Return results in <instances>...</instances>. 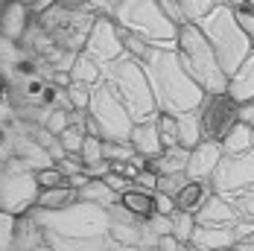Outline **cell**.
I'll list each match as a JSON object with an SVG mask.
<instances>
[{"label":"cell","mask_w":254,"mask_h":251,"mask_svg":"<svg viewBox=\"0 0 254 251\" xmlns=\"http://www.w3.org/2000/svg\"><path fill=\"white\" fill-rule=\"evenodd\" d=\"M155 207H158V216H173V213H176V201H173V196L158 193V190H155Z\"/></svg>","instance_id":"32"},{"label":"cell","mask_w":254,"mask_h":251,"mask_svg":"<svg viewBox=\"0 0 254 251\" xmlns=\"http://www.w3.org/2000/svg\"><path fill=\"white\" fill-rule=\"evenodd\" d=\"M143 67L152 85L155 102H158V114H187V111H199L204 100V91L196 85V79L184 70L181 59L176 50H164L152 47L149 56L143 59Z\"/></svg>","instance_id":"1"},{"label":"cell","mask_w":254,"mask_h":251,"mask_svg":"<svg viewBox=\"0 0 254 251\" xmlns=\"http://www.w3.org/2000/svg\"><path fill=\"white\" fill-rule=\"evenodd\" d=\"M178 251H202V249L193 246V243H178Z\"/></svg>","instance_id":"37"},{"label":"cell","mask_w":254,"mask_h":251,"mask_svg":"<svg viewBox=\"0 0 254 251\" xmlns=\"http://www.w3.org/2000/svg\"><path fill=\"white\" fill-rule=\"evenodd\" d=\"M228 199H231V204H234V210L240 213V219L254 222V187L243 190V193H234V196H228Z\"/></svg>","instance_id":"27"},{"label":"cell","mask_w":254,"mask_h":251,"mask_svg":"<svg viewBox=\"0 0 254 251\" xmlns=\"http://www.w3.org/2000/svg\"><path fill=\"white\" fill-rule=\"evenodd\" d=\"M102 146H105V140H102V137H97V134H85L82 149H79L82 164H85V167H97V164H102V161H105Z\"/></svg>","instance_id":"24"},{"label":"cell","mask_w":254,"mask_h":251,"mask_svg":"<svg viewBox=\"0 0 254 251\" xmlns=\"http://www.w3.org/2000/svg\"><path fill=\"white\" fill-rule=\"evenodd\" d=\"M222 161V146L213 143V140H202L196 149H190V158H187V178L193 181H210V176L216 173Z\"/></svg>","instance_id":"10"},{"label":"cell","mask_w":254,"mask_h":251,"mask_svg":"<svg viewBox=\"0 0 254 251\" xmlns=\"http://www.w3.org/2000/svg\"><path fill=\"white\" fill-rule=\"evenodd\" d=\"M178 6H181L184 18H187L190 24H202L219 3H216V0H178Z\"/></svg>","instance_id":"23"},{"label":"cell","mask_w":254,"mask_h":251,"mask_svg":"<svg viewBox=\"0 0 254 251\" xmlns=\"http://www.w3.org/2000/svg\"><path fill=\"white\" fill-rule=\"evenodd\" d=\"M196 222H199V225L234 228L240 222V213L234 210V204H231L228 196H216V193H213V196L207 199V204L196 213Z\"/></svg>","instance_id":"12"},{"label":"cell","mask_w":254,"mask_h":251,"mask_svg":"<svg viewBox=\"0 0 254 251\" xmlns=\"http://www.w3.org/2000/svg\"><path fill=\"white\" fill-rule=\"evenodd\" d=\"M193 246H199L202 251H222V249H234L237 246V234L234 228H216V225H199L193 231Z\"/></svg>","instance_id":"15"},{"label":"cell","mask_w":254,"mask_h":251,"mask_svg":"<svg viewBox=\"0 0 254 251\" xmlns=\"http://www.w3.org/2000/svg\"><path fill=\"white\" fill-rule=\"evenodd\" d=\"M199 26L228 76L254 53L252 38L240 29V24L234 21V9H228V6H216Z\"/></svg>","instance_id":"5"},{"label":"cell","mask_w":254,"mask_h":251,"mask_svg":"<svg viewBox=\"0 0 254 251\" xmlns=\"http://www.w3.org/2000/svg\"><path fill=\"white\" fill-rule=\"evenodd\" d=\"M237 117H240V123H246V126H252L254 128V100L252 102H240Z\"/></svg>","instance_id":"33"},{"label":"cell","mask_w":254,"mask_h":251,"mask_svg":"<svg viewBox=\"0 0 254 251\" xmlns=\"http://www.w3.org/2000/svg\"><path fill=\"white\" fill-rule=\"evenodd\" d=\"M187 158H190V149L170 146V149L161 152L158 158H152L149 167H152V173H158V176H173V173H184L187 170Z\"/></svg>","instance_id":"18"},{"label":"cell","mask_w":254,"mask_h":251,"mask_svg":"<svg viewBox=\"0 0 254 251\" xmlns=\"http://www.w3.org/2000/svg\"><path fill=\"white\" fill-rule=\"evenodd\" d=\"M114 21L123 32H134L146 38L152 47L176 50L178 26L164 15L158 0H120L114 9Z\"/></svg>","instance_id":"4"},{"label":"cell","mask_w":254,"mask_h":251,"mask_svg":"<svg viewBox=\"0 0 254 251\" xmlns=\"http://www.w3.org/2000/svg\"><path fill=\"white\" fill-rule=\"evenodd\" d=\"M102 82L120 97V102L126 105V111L131 114L134 123L143 120H155L158 117V102H155L152 85L140 59L131 56H120L117 62L102 67Z\"/></svg>","instance_id":"2"},{"label":"cell","mask_w":254,"mask_h":251,"mask_svg":"<svg viewBox=\"0 0 254 251\" xmlns=\"http://www.w3.org/2000/svg\"><path fill=\"white\" fill-rule=\"evenodd\" d=\"M176 53L184 70L196 79V85L204 94H222L228 88V73L222 70V64H219V59H216V53L210 47V41L204 38L199 24L178 26Z\"/></svg>","instance_id":"3"},{"label":"cell","mask_w":254,"mask_h":251,"mask_svg":"<svg viewBox=\"0 0 254 251\" xmlns=\"http://www.w3.org/2000/svg\"><path fill=\"white\" fill-rule=\"evenodd\" d=\"M210 187L216 196H234L254 187V152L222 155L216 173L210 176Z\"/></svg>","instance_id":"8"},{"label":"cell","mask_w":254,"mask_h":251,"mask_svg":"<svg viewBox=\"0 0 254 251\" xmlns=\"http://www.w3.org/2000/svg\"><path fill=\"white\" fill-rule=\"evenodd\" d=\"M88 114L97 120L102 140H128V131H131L134 120H131V114L126 111V105L120 102V97L105 82H97L91 88Z\"/></svg>","instance_id":"6"},{"label":"cell","mask_w":254,"mask_h":251,"mask_svg":"<svg viewBox=\"0 0 254 251\" xmlns=\"http://www.w3.org/2000/svg\"><path fill=\"white\" fill-rule=\"evenodd\" d=\"M222 251H234V249H222Z\"/></svg>","instance_id":"39"},{"label":"cell","mask_w":254,"mask_h":251,"mask_svg":"<svg viewBox=\"0 0 254 251\" xmlns=\"http://www.w3.org/2000/svg\"><path fill=\"white\" fill-rule=\"evenodd\" d=\"M158 6L164 9V15L173 21L176 26H184V24H190L187 18H184V12H181V6H178V0H158Z\"/></svg>","instance_id":"31"},{"label":"cell","mask_w":254,"mask_h":251,"mask_svg":"<svg viewBox=\"0 0 254 251\" xmlns=\"http://www.w3.org/2000/svg\"><path fill=\"white\" fill-rule=\"evenodd\" d=\"M190 178H187V173H173V176H158V193H167V196H176L178 190L187 184Z\"/></svg>","instance_id":"29"},{"label":"cell","mask_w":254,"mask_h":251,"mask_svg":"<svg viewBox=\"0 0 254 251\" xmlns=\"http://www.w3.org/2000/svg\"><path fill=\"white\" fill-rule=\"evenodd\" d=\"M234 102H252L254 100V53L228 76V88H225Z\"/></svg>","instance_id":"16"},{"label":"cell","mask_w":254,"mask_h":251,"mask_svg":"<svg viewBox=\"0 0 254 251\" xmlns=\"http://www.w3.org/2000/svg\"><path fill=\"white\" fill-rule=\"evenodd\" d=\"M210 196H213L210 181H193V178H190V181H187V184H184V187L176 193V196H173V201H176V210L196 216L204 204H207V199H210Z\"/></svg>","instance_id":"14"},{"label":"cell","mask_w":254,"mask_h":251,"mask_svg":"<svg viewBox=\"0 0 254 251\" xmlns=\"http://www.w3.org/2000/svg\"><path fill=\"white\" fill-rule=\"evenodd\" d=\"M128 143L131 149L137 152L140 158L152 161L164 152V143H161V134H158V123L155 120H143V123H134L131 131H128Z\"/></svg>","instance_id":"13"},{"label":"cell","mask_w":254,"mask_h":251,"mask_svg":"<svg viewBox=\"0 0 254 251\" xmlns=\"http://www.w3.org/2000/svg\"><path fill=\"white\" fill-rule=\"evenodd\" d=\"M222 155H243V152H254V128L246 123H237L228 134L219 140Z\"/></svg>","instance_id":"19"},{"label":"cell","mask_w":254,"mask_h":251,"mask_svg":"<svg viewBox=\"0 0 254 251\" xmlns=\"http://www.w3.org/2000/svg\"><path fill=\"white\" fill-rule=\"evenodd\" d=\"M155 249L158 251H178V240L173 234H167V237H161V240L155 243Z\"/></svg>","instance_id":"34"},{"label":"cell","mask_w":254,"mask_h":251,"mask_svg":"<svg viewBox=\"0 0 254 251\" xmlns=\"http://www.w3.org/2000/svg\"><path fill=\"white\" fill-rule=\"evenodd\" d=\"M155 123H158V134H161V143H164V149H170V146H178V117L176 114H158L155 117Z\"/></svg>","instance_id":"25"},{"label":"cell","mask_w":254,"mask_h":251,"mask_svg":"<svg viewBox=\"0 0 254 251\" xmlns=\"http://www.w3.org/2000/svg\"><path fill=\"white\" fill-rule=\"evenodd\" d=\"M79 199L111 207V204H117V193L105 184V178H88V181L79 187Z\"/></svg>","instance_id":"21"},{"label":"cell","mask_w":254,"mask_h":251,"mask_svg":"<svg viewBox=\"0 0 254 251\" xmlns=\"http://www.w3.org/2000/svg\"><path fill=\"white\" fill-rule=\"evenodd\" d=\"M35 184H38V190H50L59 184H67V178L59 167H41V170H35Z\"/></svg>","instance_id":"28"},{"label":"cell","mask_w":254,"mask_h":251,"mask_svg":"<svg viewBox=\"0 0 254 251\" xmlns=\"http://www.w3.org/2000/svg\"><path fill=\"white\" fill-rule=\"evenodd\" d=\"M85 56H91L94 62H100L102 67L111 64V62H117L120 56H126L120 26L111 24L108 18H94V24L88 29V38H85Z\"/></svg>","instance_id":"9"},{"label":"cell","mask_w":254,"mask_h":251,"mask_svg":"<svg viewBox=\"0 0 254 251\" xmlns=\"http://www.w3.org/2000/svg\"><path fill=\"white\" fill-rule=\"evenodd\" d=\"M234 251H254V234H249V237H243L237 246H234Z\"/></svg>","instance_id":"35"},{"label":"cell","mask_w":254,"mask_h":251,"mask_svg":"<svg viewBox=\"0 0 254 251\" xmlns=\"http://www.w3.org/2000/svg\"><path fill=\"white\" fill-rule=\"evenodd\" d=\"M70 79L73 82H85V85H97V82H102V64L82 53L73 62V67H70Z\"/></svg>","instance_id":"22"},{"label":"cell","mask_w":254,"mask_h":251,"mask_svg":"<svg viewBox=\"0 0 254 251\" xmlns=\"http://www.w3.org/2000/svg\"><path fill=\"white\" fill-rule=\"evenodd\" d=\"M117 207L131 216L134 222H149L152 216H158V207H155V190H143L137 184H131L128 190H123L117 196Z\"/></svg>","instance_id":"11"},{"label":"cell","mask_w":254,"mask_h":251,"mask_svg":"<svg viewBox=\"0 0 254 251\" xmlns=\"http://www.w3.org/2000/svg\"><path fill=\"white\" fill-rule=\"evenodd\" d=\"M219 6H228V9H237V6H243L246 0H216Z\"/></svg>","instance_id":"36"},{"label":"cell","mask_w":254,"mask_h":251,"mask_svg":"<svg viewBox=\"0 0 254 251\" xmlns=\"http://www.w3.org/2000/svg\"><path fill=\"white\" fill-rule=\"evenodd\" d=\"M170 219H173V237H176L178 243H190L193 240V231H196V216L176 210Z\"/></svg>","instance_id":"26"},{"label":"cell","mask_w":254,"mask_h":251,"mask_svg":"<svg viewBox=\"0 0 254 251\" xmlns=\"http://www.w3.org/2000/svg\"><path fill=\"white\" fill-rule=\"evenodd\" d=\"M237 111H240V102H234L225 91L222 94H204L202 105L196 111L199 114V126H202V140L219 143L231 128L240 123Z\"/></svg>","instance_id":"7"},{"label":"cell","mask_w":254,"mask_h":251,"mask_svg":"<svg viewBox=\"0 0 254 251\" xmlns=\"http://www.w3.org/2000/svg\"><path fill=\"white\" fill-rule=\"evenodd\" d=\"M199 143H202L199 114H196V111L178 114V146H184V149H196Z\"/></svg>","instance_id":"20"},{"label":"cell","mask_w":254,"mask_h":251,"mask_svg":"<svg viewBox=\"0 0 254 251\" xmlns=\"http://www.w3.org/2000/svg\"><path fill=\"white\" fill-rule=\"evenodd\" d=\"M234 21L240 24V29L252 38V44H254V6H249V3L237 6V9H234Z\"/></svg>","instance_id":"30"},{"label":"cell","mask_w":254,"mask_h":251,"mask_svg":"<svg viewBox=\"0 0 254 251\" xmlns=\"http://www.w3.org/2000/svg\"><path fill=\"white\" fill-rule=\"evenodd\" d=\"M246 3H249V6H254V0H246Z\"/></svg>","instance_id":"38"},{"label":"cell","mask_w":254,"mask_h":251,"mask_svg":"<svg viewBox=\"0 0 254 251\" xmlns=\"http://www.w3.org/2000/svg\"><path fill=\"white\" fill-rule=\"evenodd\" d=\"M79 199V190L67 181V184H59V187H50V190H38V207H44V210H56V213H62V210H67V207H73Z\"/></svg>","instance_id":"17"}]
</instances>
